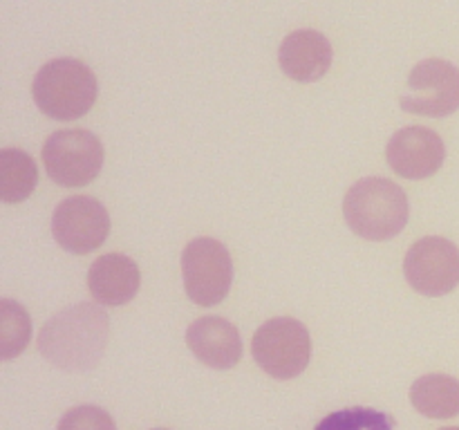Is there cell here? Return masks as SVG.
<instances>
[{
    "instance_id": "cell-6",
    "label": "cell",
    "mask_w": 459,
    "mask_h": 430,
    "mask_svg": "<svg viewBox=\"0 0 459 430\" xmlns=\"http://www.w3.org/2000/svg\"><path fill=\"white\" fill-rule=\"evenodd\" d=\"M43 164L58 186H85L101 173L103 143L90 130H58L45 142Z\"/></svg>"
},
{
    "instance_id": "cell-18",
    "label": "cell",
    "mask_w": 459,
    "mask_h": 430,
    "mask_svg": "<svg viewBox=\"0 0 459 430\" xmlns=\"http://www.w3.org/2000/svg\"><path fill=\"white\" fill-rule=\"evenodd\" d=\"M56 430H117L110 412L99 406H76L63 415Z\"/></svg>"
},
{
    "instance_id": "cell-20",
    "label": "cell",
    "mask_w": 459,
    "mask_h": 430,
    "mask_svg": "<svg viewBox=\"0 0 459 430\" xmlns=\"http://www.w3.org/2000/svg\"><path fill=\"white\" fill-rule=\"evenodd\" d=\"M155 430H166V428H155Z\"/></svg>"
},
{
    "instance_id": "cell-17",
    "label": "cell",
    "mask_w": 459,
    "mask_h": 430,
    "mask_svg": "<svg viewBox=\"0 0 459 430\" xmlns=\"http://www.w3.org/2000/svg\"><path fill=\"white\" fill-rule=\"evenodd\" d=\"M314 430H394V419L388 412L357 406L332 412Z\"/></svg>"
},
{
    "instance_id": "cell-5",
    "label": "cell",
    "mask_w": 459,
    "mask_h": 430,
    "mask_svg": "<svg viewBox=\"0 0 459 430\" xmlns=\"http://www.w3.org/2000/svg\"><path fill=\"white\" fill-rule=\"evenodd\" d=\"M182 278L188 298L200 307H213L227 298L233 282L229 249L215 237H195L182 254Z\"/></svg>"
},
{
    "instance_id": "cell-7",
    "label": "cell",
    "mask_w": 459,
    "mask_h": 430,
    "mask_svg": "<svg viewBox=\"0 0 459 430\" xmlns=\"http://www.w3.org/2000/svg\"><path fill=\"white\" fill-rule=\"evenodd\" d=\"M406 112L421 116L453 115L459 110V67L444 58H426L408 74V94L402 97Z\"/></svg>"
},
{
    "instance_id": "cell-9",
    "label": "cell",
    "mask_w": 459,
    "mask_h": 430,
    "mask_svg": "<svg viewBox=\"0 0 459 430\" xmlns=\"http://www.w3.org/2000/svg\"><path fill=\"white\" fill-rule=\"evenodd\" d=\"M52 233L63 249L74 255H85L106 242L110 233V215L94 197H65L54 209Z\"/></svg>"
},
{
    "instance_id": "cell-16",
    "label": "cell",
    "mask_w": 459,
    "mask_h": 430,
    "mask_svg": "<svg viewBox=\"0 0 459 430\" xmlns=\"http://www.w3.org/2000/svg\"><path fill=\"white\" fill-rule=\"evenodd\" d=\"M31 339V321L25 307L13 300H0V357L12 361L27 348Z\"/></svg>"
},
{
    "instance_id": "cell-1",
    "label": "cell",
    "mask_w": 459,
    "mask_h": 430,
    "mask_svg": "<svg viewBox=\"0 0 459 430\" xmlns=\"http://www.w3.org/2000/svg\"><path fill=\"white\" fill-rule=\"evenodd\" d=\"M110 336V318L99 305L76 303L54 314L39 331V352L67 372H88L101 361Z\"/></svg>"
},
{
    "instance_id": "cell-10",
    "label": "cell",
    "mask_w": 459,
    "mask_h": 430,
    "mask_svg": "<svg viewBox=\"0 0 459 430\" xmlns=\"http://www.w3.org/2000/svg\"><path fill=\"white\" fill-rule=\"evenodd\" d=\"M390 168L406 179H426L442 168L446 146L435 130L411 125L390 137L385 148Z\"/></svg>"
},
{
    "instance_id": "cell-13",
    "label": "cell",
    "mask_w": 459,
    "mask_h": 430,
    "mask_svg": "<svg viewBox=\"0 0 459 430\" xmlns=\"http://www.w3.org/2000/svg\"><path fill=\"white\" fill-rule=\"evenodd\" d=\"M142 273L137 262L124 254H106L88 271V289L99 305L121 307L137 296Z\"/></svg>"
},
{
    "instance_id": "cell-14",
    "label": "cell",
    "mask_w": 459,
    "mask_h": 430,
    "mask_svg": "<svg viewBox=\"0 0 459 430\" xmlns=\"http://www.w3.org/2000/svg\"><path fill=\"white\" fill-rule=\"evenodd\" d=\"M411 401L424 417L451 419L459 415V381L448 374H426L412 383Z\"/></svg>"
},
{
    "instance_id": "cell-11",
    "label": "cell",
    "mask_w": 459,
    "mask_h": 430,
    "mask_svg": "<svg viewBox=\"0 0 459 430\" xmlns=\"http://www.w3.org/2000/svg\"><path fill=\"white\" fill-rule=\"evenodd\" d=\"M186 345L195 358L213 370H231L242 358L240 331L222 316H204L191 322Z\"/></svg>"
},
{
    "instance_id": "cell-12",
    "label": "cell",
    "mask_w": 459,
    "mask_h": 430,
    "mask_svg": "<svg viewBox=\"0 0 459 430\" xmlns=\"http://www.w3.org/2000/svg\"><path fill=\"white\" fill-rule=\"evenodd\" d=\"M332 45L316 30L291 31L278 49L281 70L299 83H314L330 72Z\"/></svg>"
},
{
    "instance_id": "cell-2",
    "label": "cell",
    "mask_w": 459,
    "mask_h": 430,
    "mask_svg": "<svg viewBox=\"0 0 459 430\" xmlns=\"http://www.w3.org/2000/svg\"><path fill=\"white\" fill-rule=\"evenodd\" d=\"M348 227L366 240L384 242L408 224V197L399 184L384 177L359 179L343 200Z\"/></svg>"
},
{
    "instance_id": "cell-19",
    "label": "cell",
    "mask_w": 459,
    "mask_h": 430,
    "mask_svg": "<svg viewBox=\"0 0 459 430\" xmlns=\"http://www.w3.org/2000/svg\"><path fill=\"white\" fill-rule=\"evenodd\" d=\"M439 430H459L457 426H453V428H439Z\"/></svg>"
},
{
    "instance_id": "cell-15",
    "label": "cell",
    "mask_w": 459,
    "mask_h": 430,
    "mask_svg": "<svg viewBox=\"0 0 459 430\" xmlns=\"http://www.w3.org/2000/svg\"><path fill=\"white\" fill-rule=\"evenodd\" d=\"M39 182V170L31 155L21 148L0 150V200L4 204H18L31 195Z\"/></svg>"
},
{
    "instance_id": "cell-8",
    "label": "cell",
    "mask_w": 459,
    "mask_h": 430,
    "mask_svg": "<svg viewBox=\"0 0 459 430\" xmlns=\"http://www.w3.org/2000/svg\"><path fill=\"white\" fill-rule=\"evenodd\" d=\"M408 285L424 296H446L459 285V249L439 236L417 240L403 260Z\"/></svg>"
},
{
    "instance_id": "cell-3",
    "label": "cell",
    "mask_w": 459,
    "mask_h": 430,
    "mask_svg": "<svg viewBox=\"0 0 459 430\" xmlns=\"http://www.w3.org/2000/svg\"><path fill=\"white\" fill-rule=\"evenodd\" d=\"M97 76L76 58H54L34 76L31 94L36 108L56 121H74L88 115L97 101Z\"/></svg>"
},
{
    "instance_id": "cell-4",
    "label": "cell",
    "mask_w": 459,
    "mask_h": 430,
    "mask_svg": "<svg viewBox=\"0 0 459 430\" xmlns=\"http://www.w3.org/2000/svg\"><path fill=\"white\" fill-rule=\"evenodd\" d=\"M251 354L269 376L287 381L309 366L312 339L307 327L296 318H272L254 334Z\"/></svg>"
}]
</instances>
